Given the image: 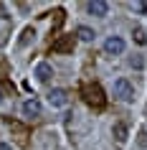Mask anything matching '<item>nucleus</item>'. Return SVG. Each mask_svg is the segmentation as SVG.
<instances>
[{"mask_svg": "<svg viewBox=\"0 0 147 150\" xmlns=\"http://www.w3.org/2000/svg\"><path fill=\"white\" fill-rule=\"evenodd\" d=\"M134 41H137L139 46H145V43H147V36H145L142 28H134Z\"/></svg>", "mask_w": 147, "mask_h": 150, "instance_id": "obj_12", "label": "nucleus"}, {"mask_svg": "<svg viewBox=\"0 0 147 150\" xmlns=\"http://www.w3.org/2000/svg\"><path fill=\"white\" fill-rule=\"evenodd\" d=\"M104 51H107V54H112V56L122 54V51H124V41L119 38V36H109V38L104 41Z\"/></svg>", "mask_w": 147, "mask_h": 150, "instance_id": "obj_4", "label": "nucleus"}, {"mask_svg": "<svg viewBox=\"0 0 147 150\" xmlns=\"http://www.w3.org/2000/svg\"><path fill=\"white\" fill-rule=\"evenodd\" d=\"M114 97H119L122 102H132L134 99V87L127 79H117L114 81Z\"/></svg>", "mask_w": 147, "mask_h": 150, "instance_id": "obj_2", "label": "nucleus"}, {"mask_svg": "<svg viewBox=\"0 0 147 150\" xmlns=\"http://www.w3.org/2000/svg\"><path fill=\"white\" fill-rule=\"evenodd\" d=\"M48 102L53 104V107H63V104L69 102V94H66L63 89H51V92H48Z\"/></svg>", "mask_w": 147, "mask_h": 150, "instance_id": "obj_6", "label": "nucleus"}, {"mask_svg": "<svg viewBox=\"0 0 147 150\" xmlns=\"http://www.w3.org/2000/svg\"><path fill=\"white\" fill-rule=\"evenodd\" d=\"M139 145H142V148H147V132H145V130L139 132Z\"/></svg>", "mask_w": 147, "mask_h": 150, "instance_id": "obj_15", "label": "nucleus"}, {"mask_svg": "<svg viewBox=\"0 0 147 150\" xmlns=\"http://www.w3.org/2000/svg\"><path fill=\"white\" fill-rule=\"evenodd\" d=\"M76 46V38L74 36H61L58 41H53V51L56 54H71Z\"/></svg>", "mask_w": 147, "mask_h": 150, "instance_id": "obj_3", "label": "nucleus"}, {"mask_svg": "<svg viewBox=\"0 0 147 150\" xmlns=\"http://www.w3.org/2000/svg\"><path fill=\"white\" fill-rule=\"evenodd\" d=\"M23 115L25 117H38L41 115V102L36 99V97H31V99L23 102Z\"/></svg>", "mask_w": 147, "mask_h": 150, "instance_id": "obj_5", "label": "nucleus"}, {"mask_svg": "<svg viewBox=\"0 0 147 150\" xmlns=\"http://www.w3.org/2000/svg\"><path fill=\"white\" fill-rule=\"evenodd\" d=\"M81 97H84V102L94 110H104V104H107V97H104V89L99 84H94V81H84L81 84Z\"/></svg>", "mask_w": 147, "mask_h": 150, "instance_id": "obj_1", "label": "nucleus"}, {"mask_svg": "<svg viewBox=\"0 0 147 150\" xmlns=\"http://www.w3.org/2000/svg\"><path fill=\"white\" fill-rule=\"evenodd\" d=\"M86 10H89L91 16H107L109 13V3H104V0H91V3L86 5Z\"/></svg>", "mask_w": 147, "mask_h": 150, "instance_id": "obj_7", "label": "nucleus"}, {"mask_svg": "<svg viewBox=\"0 0 147 150\" xmlns=\"http://www.w3.org/2000/svg\"><path fill=\"white\" fill-rule=\"evenodd\" d=\"M132 8L137 10V13H145V10H147V3H132Z\"/></svg>", "mask_w": 147, "mask_h": 150, "instance_id": "obj_14", "label": "nucleus"}, {"mask_svg": "<svg viewBox=\"0 0 147 150\" xmlns=\"http://www.w3.org/2000/svg\"><path fill=\"white\" fill-rule=\"evenodd\" d=\"M129 66H134V69H142V66H145V61H142V59H129Z\"/></svg>", "mask_w": 147, "mask_h": 150, "instance_id": "obj_13", "label": "nucleus"}, {"mask_svg": "<svg viewBox=\"0 0 147 150\" xmlns=\"http://www.w3.org/2000/svg\"><path fill=\"white\" fill-rule=\"evenodd\" d=\"M114 137H117L119 142H124V140H127V127H124L122 122H117V125H114Z\"/></svg>", "mask_w": 147, "mask_h": 150, "instance_id": "obj_11", "label": "nucleus"}, {"mask_svg": "<svg viewBox=\"0 0 147 150\" xmlns=\"http://www.w3.org/2000/svg\"><path fill=\"white\" fill-rule=\"evenodd\" d=\"M76 36L81 41H94V31L89 28V25H79V28H76Z\"/></svg>", "mask_w": 147, "mask_h": 150, "instance_id": "obj_10", "label": "nucleus"}, {"mask_svg": "<svg viewBox=\"0 0 147 150\" xmlns=\"http://www.w3.org/2000/svg\"><path fill=\"white\" fill-rule=\"evenodd\" d=\"M51 76H53V69H51V64L41 61L38 66H36V79H38V81H48Z\"/></svg>", "mask_w": 147, "mask_h": 150, "instance_id": "obj_8", "label": "nucleus"}, {"mask_svg": "<svg viewBox=\"0 0 147 150\" xmlns=\"http://www.w3.org/2000/svg\"><path fill=\"white\" fill-rule=\"evenodd\" d=\"M5 122H8V127H10V130H15V132H18V142H20V145H25V142H28V140H25V137H28L25 127H20L18 122H13V120H5Z\"/></svg>", "mask_w": 147, "mask_h": 150, "instance_id": "obj_9", "label": "nucleus"}]
</instances>
